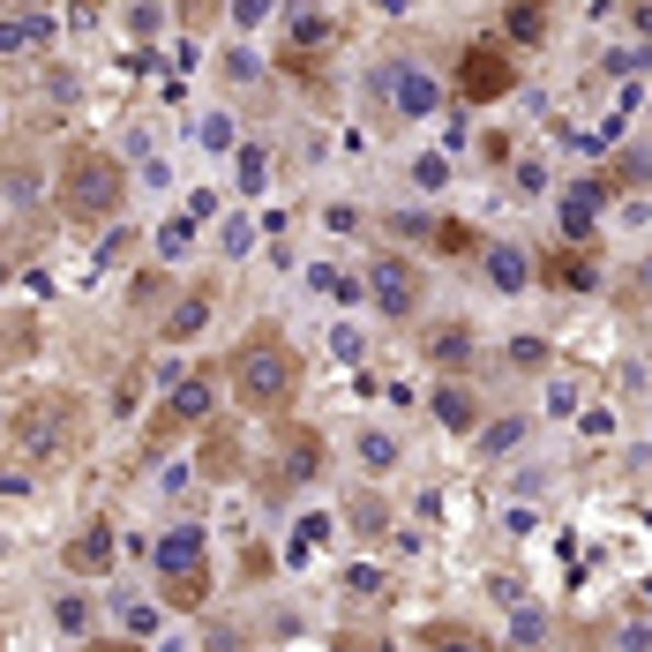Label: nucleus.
Segmentation results:
<instances>
[{"label":"nucleus","mask_w":652,"mask_h":652,"mask_svg":"<svg viewBox=\"0 0 652 652\" xmlns=\"http://www.w3.org/2000/svg\"><path fill=\"white\" fill-rule=\"evenodd\" d=\"M465 352H473V338H465L458 323H442V338H435V360H442V368H458Z\"/></svg>","instance_id":"16"},{"label":"nucleus","mask_w":652,"mask_h":652,"mask_svg":"<svg viewBox=\"0 0 652 652\" xmlns=\"http://www.w3.org/2000/svg\"><path fill=\"white\" fill-rule=\"evenodd\" d=\"M203 563H211V555H203V532H195V525H180V532L158 540V577H166V593H173L180 608L203 600Z\"/></svg>","instance_id":"3"},{"label":"nucleus","mask_w":652,"mask_h":652,"mask_svg":"<svg viewBox=\"0 0 652 652\" xmlns=\"http://www.w3.org/2000/svg\"><path fill=\"white\" fill-rule=\"evenodd\" d=\"M510 442H518V420H503V428H487V458H503Z\"/></svg>","instance_id":"18"},{"label":"nucleus","mask_w":652,"mask_h":652,"mask_svg":"<svg viewBox=\"0 0 652 652\" xmlns=\"http://www.w3.org/2000/svg\"><path fill=\"white\" fill-rule=\"evenodd\" d=\"M53 630H60V638H83L90 630V600L83 593H60V600H53Z\"/></svg>","instance_id":"11"},{"label":"nucleus","mask_w":652,"mask_h":652,"mask_svg":"<svg viewBox=\"0 0 652 652\" xmlns=\"http://www.w3.org/2000/svg\"><path fill=\"white\" fill-rule=\"evenodd\" d=\"M375 301H383V315H413L420 307V278L405 262H375Z\"/></svg>","instance_id":"4"},{"label":"nucleus","mask_w":652,"mask_h":652,"mask_svg":"<svg viewBox=\"0 0 652 652\" xmlns=\"http://www.w3.org/2000/svg\"><path fill=\"white\" fill-rule=\"evenodd\" d=\"M203 323H211V301H203V293H188V301L173 307V323H166V338H195Z\"/></svg>","instance_id":"12"},{"label":"nucleus","mask_w":652,"mask_h":652,"mask_svg":"<svg viewBox=\"0 0 652 652\" xmlns=\"http://www.w3.org/2000/svg\"><path fill=\"white\" fill-rule=\"evenodd\" d=\"M315 465H323V458H315V435H293V442H285V480H307Z\"/></svg>","instance_id":"14"},{"label":"nucleus","mask_w":652,"mask_h":652,"mask_svg":"<svg viewBox=\"0 0 652 652\" xmlns=\"http://www.w3.org/2000/svg\"><path fill=\"white\" fill-rule=\"evenodd\" d=\"M360 465H368V473H391L397 442H391V435H360Z\"/></svg>","instance_id":"15"},{"label":"nucleus","mask_w":652,"mask_h":652,"mask_svg":"<svg viewBox=\"0 0 652 652\" xmlns=\"http://www.w3.org/2000/svg\"><path fill=\"white\" fill-rule=\"evenodd\" d=\"M211 413V383H180L173 391V420H203Z\"/></svg>","instance_id":"13"},{"label":"nucleus","mask_w":652,"mask_h":652,"mask_svg":"<svg viewBox=\"0 0 652 652\" xmlns=\"http://www.w3.org/2000/svg\"><path fill=\"white\" fill-rule=\"evenodd\" d=\"M60 203H68V217H113L121 211V166L105 150H76L60 166Z\"/></svg>","instance_id":"2"},{"label":"nucleus","mask_w":652,"mask_h":652,"mask_svg":"<svg viewBox=\"0 0 652 652\" xmlns=\"http://www.w3.org/2000/svg\"><path fill=\"white\" fill-rule=\"evenodd\" d=\"M593 217H600V188H570V195H563V233H570V240L593 233Z\"/></svg>","instance_id":"8"},{"label":"nucleus","mask_w":652,"mask_h":652,"mask_svg":"<svg viewBox=\"0 0 652 652\" xmlns=\"http://www.w3.org/2000/svg\"><path fill=\"white\" fill-rule=\"evenodd\" d=\"M233 391L256 413H278L293 397V352L278 346V338H248V346L233 352Z\"/></svg>","instance_id":"1"},{"label":"nucleus","mask_w":652,"mask_h":652,"mask_svg":"<svg viewBox=\"0 0 652 652\" xmlns=\"http://www.w3.org/2000/svg\"><path fill=\"white\" fill-rule=\"evenodd\" d=\"M105 555H113V532H105V525H90L83 540L68 548V570H98V563H105Z\"/></svg>","instance_id":"10"},{"label":"nucleus","mask_w":652,"mask_h":652,"mask_svg":"<svg viewBox=\"0 0 652 652\" xmlns=\"http://www.w3.org/2000/svg\"><path fill=\"white\" fill-rule=\"evenodd\" d=\"M442 420H450V428H473V405H465L458 391H442Z\"/></svg>","instance_id":"17"},{"label":"nucleus","mask_w":652,"mask_h":652,"mask_svg":"<svg viewBox=\"0 0 652 652\" xmlns=\"http://www.w3.org/2000/svg\"><path fill=\"white\" fill-rule=\"evenodd\" d=\"M503 90H510V60L487 53V45L465 53V98H503Z\"/></svg>","instance_id":"5"},{"label":"nucleus","mask_w":652,"mask_h":652,"mask_svg":"<svg viewBox=\"0 0 652 652\" xmlns=\"http://www.w3.org/2000/svg\"><path fill=\"white\" fill-rule=\"evenodd\" d=\"M391 105L397 113H435V76H420V68H391Z\"/></svg>","instance_id":"7"},{"label":"nucleus","mask_w":652,"mask_h":652,"mask_svg":"<svg viewBox=\"0 0 652 652\" xmlns=\"http://www.w3.org/2000/svg\"><path fill=\"white\" fill-rule=\"evenodd\" d=\"M23 450H31V458H60V450H68V413L38 405V413L23 420Z\"/></svg>","instance_id":"6"},{"label":"nucleus","mask_w":652,"mask_h":652,"mask_svg":"<svg viewBox=\"0 0 652 652\" xmlns=\"http://www.w3.org/2000/svg\"><path fill=\"white\" fill-rule=\"evenodd\" d=\"M487 278H495V285H503V293H518L525 278H532V262H525L518 248H487Z\"/></svg>","instance_id":"9"},{"label":"nucleus","mask_w":652,"mask_h":652,"mask_svg":"<svg viewBox=\"0 0 652 652\" xmlns=\"http://www.w3.org/2000/svg\"><path fill=\"white\" fill-rule=\"evenodd\" d=\"M555 278H563V285H593V270H585L577 256H563V262H555Z\"/></svg>","instance_id":"19"}]
</instances>
